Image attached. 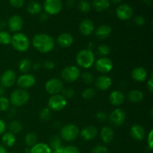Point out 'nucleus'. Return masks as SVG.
<instances>
[{"label":"nucleus","mask_w":153,"mask_h":153,"mask_svg":"<svg viewBox=\"0 0 153 153\" xmlns=\"http://www.w3.org/2000/svg\"><path fill=\"white\" fill-rule=\"evenodd\" d=\"M32 45L36 50L41 53H49L55 48V42L54 39L45 33L36 34L32 39Z\"/></svg>","instance_id":"1"},{"label":"nucleus","mask_w":153,"mask_h":153,"mask_svg":"<svg viewBox=\"0 0 153 153\" xmlns=\"http://www.w3.org/2000/svg\"><path fill=\"white\" fill-rule=\"evenodd\" d=\"M76 60L79 67L83 69H89L95 63V55L91 49H82L77 53Z\"/></svg>","instance_id":"2"},{"label":"nucleus","mask_w":153,"mask_h":153,"mask_svg":"<svg viewBox=\"0 0 153 153\" xmlns=\"http://www.w3.org/2000/svg\"><path fill=\"white\" fill-rule=\"evenodd\" d=\"M10 44L13 49L18 52H25L29 49L30 40L27 35L21 32H17L11 36Z\"/></svg>","instance_id":"3"},{"label":"nucleus","mask_w":153,"mask_h":153,"mask_svg":"<svg viewBox=\"0 0 153 153\" xmlns=\"http://www.w3.org/2000/svg\"><path fill=\"white\" fill-rule=\"evenodd\" d=\"M30 95L26 90L18 88L11 93L10 97V103L14 107H21L28 102Z\"/></svg>","instance_id":"4"},{"label":"nucleus","mask_w":153,"mask_h":153,"mask_svg":"<svg viewBox=\"0 0 153 153\" xmlns=\"http://www.w3.org/2000/svg\"><path fill=\"white\" fill-rule=\"evenodd\" d=\"M80 130L77 126L74 124H67L61 127L60 130V137L65 141H73L79 135Z\"/></svg>","instance_id":"5"},{"label":"nucleus","mask_w":153,"mask_h":153,"mask_svg":"<svg viewBox=\"0 0 153 153\" xmlns=\"http://www.w3.org/2000/svg\"><path fill=\"white\" fill-rule=\"evenodd\" d=\"M67 100L61 94L52 95L48 100V108L54 111L63 110L67 106Z\"/></svg>","instance_id":"6"},{"label":"nucleus","mask_w":153,"mask_h":153,"mask_svg":"<svg viewBox=\"0 0 153 153\" xmlns=\"http://www.w3.org/2000/svg\"><path fill=\"white\" fill-rule=\"evenodd\" d=\"M61 78L67 82H74L81 76V71L76 66H68L61 71Z\"/></svg>","instance_id":"7"},{"label":"nucleus","mask_w":153,"mask_h":153,"mask_svg":"<svg viewBox=\"0 0 153 153\" xmlns=\"http://www.w3.org/2000/svg\"><path fill=\"white\" fill-rule=\"evenodd\" d=\"M64 89V83L62 81L57 78H52L48 80L45 84V90L51 95L61 94Z\"/></svg>","instance_id":"8"},{"label":"nucleus","mask_w":153,"mask_h":153,"mask_svg":"<svg viewBox=\"0 0 153 153\" xmlns=\"http://www.w3.org/2000/svg\"><path fill=\"white\" fill-rule=\"evenodd\" d=\"M63 3L61 0H45L43 8L49 15H56L61 11Z\"/></svg>","instance_id":"9"},{"label":"nucleus","mask_w":153,"mask_h":153,"mask_svg":"<svg viewBox=\"0 0 153 153\" xmlns=\"http://www.w3.org/2000/svg\"><path fill=\"white\" fill-rule=\"evenodd\" d=\"M126 115L122 108H116L109 114L108 120L111 123L116 127L121 126L125 123Z\"/></svg>","instance_id":"10"},{"label":"nucleus","mask_w":153,"mask_h":153,"mask_svg":"<svg viewBox=\"0 0 153 153\" xmlns=\"http://www.w3.org/2000/svg\"><path fill=\"white\" fill-rule=\"evenodd\" d=\"M94 64H95L94 66H95L96 70L103 74H105V73L111 71L114 67L112 61L107 57H102V58H99Z\"/></svg>","instance_id":"11"},{"label":"nucleus","mask_w":153,"mask_h":153,"mask_svg":"<svg viewBox=\"0 0 153 153\" xmlns=\"http://www.w3.org/2000/svg\"><path fill=\"white\" fill-rule=\"evenodd\" d=\"M17 85L22 89H28L32 88L36 83L35 76L31 73H24L16 79Z\"/></svg>","instance_id":"12"},{"label":"nucleus","mask_w":153,"mask_h":153,"mask_svg":"<svg viewBox=\"0 0 153 153\" xmlns=\"http://www.w3.org/2000/svg\"><path fill=\"white\" fill-rule=\"evenodd\" d=\"M16 73L13 70H7L0 76V83L4 88H10L16 82Z\"/></svg>","instance_id":"13"},{"label":"nucleus","mask_w":153,"mask_h":153,"mask_svg":"<svg viewBox=\"0 0 153 153\" xmlns=\"http://www.w3.org/2000/svg\"><path fill=\"white\" fill-rule=\"evenodd\" d=\"M116 15L120 20H128L133 15L132 7L127 4H120L117 7Z\"/></svg>","instance_id":"14"},{"label":"nucleus","mask_w":153,"mask_h":153,"mask_svg":"<svg viewBox=\"0 0 153 153\" xmlns=\"http://www.w3.org/2000/svg\"><path fill=\"white\" fill-rule=\"evenodd\" d=\"M7 25L10 31L18 32L23 26V19L19 15H13L7 20Z\"/></svg>","instance_id":"15"},{"label":"nucleus","mask_w":153,"mask_h":153,"mask_svg":"<svg viewBox=\"0 0 153 153\" xmlns=\"http://www.w3.org/2000/svg\"><path fill=\"white\" fill-rule=\"evenodd\" d=\"M95 31L94 22L90 19H85L79 24V31L83 36L88 37L91 35Z\"/></svg>","instance_id":"16"},{"label":"nucleus","mask_w":153,"mask_h":153,"mask_svg":"<svg viewBox=\"0 0 153 153\" xmlns=\"http://www.w3.org/2000/svg\"><path fill=\"white\" fill-rule=\"evenodd\" d=\"M96 88L102 91H108L112 85V80L107 75H102L95 81Z\"/></svg>","instance_id":"17"},{"label":"nucleus","mask_w":153,"mask_h":153,"mask_svg":"<svg viewBox=\"0 0 153 153\" xmlns=\"http://www.w3.org/2000/svg\"><path fill=\"white\" fill-rule=\"evenodd\" d=\"M79 134L85 140L90 141L96 138L98 134V129L94 126H88L82 128Z\"/></svg>","instance_id":"18"},{"label":"nucleus","mask_w":153,"mask_h":153,"mask_svg":"<svg viewBox=\"0 0 153 153\" xmlns=\"http://www.w3.org/2000/svg\"><path fill=\"white\" fill-rule=\"evenodd\" d=\"M130 135L134 140L140 141L144 139L146 136V131L144 128L140 124H134L130 128Z\"/></svg>","instance_id":"19"},{"label":"nucleus","mask_w":153,"mask_h":153,"mask_svg":"<svg viewBox=\"0 0 153 153\" xmlns=\"http://www.w3.org/2000/svg\"><path fill=\"white\" fill-rule=\"evenodd\" d=\"M131 76L133 80H134L135 82H143L147 79L148 73L145 68L141 67H137L133 69L131 73Z\"/></svg>","instance_id":"20"},{"label":"nucleus","mask_w":153,"mask_h":153,"mask_svg":"<svg viewBox=\"0 0 153 153\" xmlns=\"http://www.w3.org/2000/svg\"><path fill=\"white\" fill-rule=\"evenodd\" d=\"M74 39L73 35L70 33H61L57 37V43L60 46L63 48H68L73 43Z\"/></svg>","instance_id":"21"},{"label":"nucleus","mask_w":153,"mask_h":153,"mask_svg":"<svg viewBox=\"0 0 153 153\" xmlns=\"http://www.w3.org/2000/svg\"><path fill=\"white\" fill-rule=\"evenodd\" d=\"M125 95L122 91H114L109 95V102L114 106L121 105L125 101Z\"/></svg>","instance_id":"22"},{"label":"nucleus","mask_w":153,"mask_h":153,"mask_svg":"<svg viewBox=\"0 0 153 153\" xmlns=\"http://www.w3.org/2000/svg\"><path fill=\"white\" fill-rule=\"evenodd\" d=\"M112 28L108 25H101L95 30V35L100 40H104L111 34Z\"/></svg>","instance_id":"23"},{"label":"nucleus","mask_w":153,"mask_h":153,"mask_svg":"<svg viewBox=\"0 0 153 153\" xmlns=\"http://www.w3.org/2000/svg\"><path fill=\"white\" fill-rule=\"evenodd\" d=\"M101 139L104 143H110L114 137V132L113 129L109 126H103L100 131Z\"/></svg>","instance_id":"24"},{"label":"nucleus","mask_w":153,"mask_h":153,"mask_svg":"<svg viewBox=\"0 0 153 153\" xmlns=\"http://www.w3.org/2000/svg\"><path fill=\"white\" fill-rule=\"evenodd\" d=\"M144 98L143 93L140 90L134 89L130 91L127 95V99L131 103H139Z\"/></svg>","instance_id":"25"},{"label":"nucleus","mask_w":153,"mask_h":153,"mask_svg":"<svg viewBox=\"0 0 153 153\" xmlns=\"http://www.w3.org/2000/svg\"><path fill=\"white\" fill-rule=\"evenodd\" d=\"M16 136L14 134L7 131V132H4L1 136V142H2L3 145L7 147H12L14 146L16 143Z\"/></svg>","instance_id":"26"},{"label":"nucleus","mask_w":153,"mask_h":153,"mask_svg":"<svg viewBox=\"0 0 153 153\" xmlns=\"http://www.w3.org/2000/svg\"><path fill=\"white\" fill-rule=\"evenodd\" d=\"M109 0H93L92 6L94 10L99 12H102L107 10L110 7Z\"/></svg>","instance_id":"27"},{"label":"nucleus","mask_w":153,"mask_h":153,"mask_svg":"<svg viewBox=\"0 0 153 153\" xmlns=\"http://www.w3.org/2000/svg\"><path fill=\"white\" fill-rule=\"evenodd\" d=\"M29 153H52V149L46 143H37L30 148Z\"/></svg>","instance_id":"28"},{"label":"nucleus","mask_w":153,"mask_h":153,"mask_svg":"<svg viewBox=\"0 0 153 153\" xmlns=\"http://www.w3.org/2000/svg\"><path fill=\"white\" fill-rule=\"evenodd\" d=\"M42 10H43V6L41 5L40 3H39L37 1H30L28 3V6H27V10L31 15H35L40 13Z\"/></svg>","instance_id":"29"},{"label":"nucleus","mask_w":153,"mask_h":153,"mask_svg":"<svg viewBox=\"0 0 153 153\" xmlns=\"http://www.w3.org/2000/svg\"><path fill=\"white\" fill-rule=\"evenodd\" d=\"M38 137L37 134L34 132H29L25 134V143L28 147L31 148L34 145L38 143Z\"/></svg>","instance_id":"30"},{"label":"nucleus","mask_w":153,"mask_h":153,"mask_svg":"<svg viewBox=\"0 0 153 153\" xmlns=\"http://www.w3.org/2000/svg\"><path fill=\"white\" fill-rule=\"evenodd\" d=\"M7 128L13 134H18L22 129V124L18 120H13L7 125Z\"/></svg>","instance_id":"31"},{"label":"nucleus","mask_w":153,"mask_h":153,"mask_svg":"<svg viewBox=\"0 0 153 153\" xmlns=\"http://www.w3.org/2000/svg\"><path fill=\"white\" fill-rule=\"evenodd\" d=\"M61 142L62 141H61V138L60 137V136L54 134V135L51 136L50 138H49L48 146L50 147L52 150H55V149L62 146H61Z\"/></svg>","instance_id":"32"},{"label":"nucleus","mask_w":153,"mask_h":153,"mask_svg":"<svg viewBox=\"0 0 153 153\" xmlns=\"http://www.w3.org/2000/svg\"><path fill=\"white\" fill-rule=\"evenodd\" d=\"M31 61L28 58H23L19 63V71L23 73H28L31 69Z\"/></svg>","instance_id":"33"},{"label":"nucleus","mask_w":153,"mask_h":153,"mask_svg":"<svg viewBox=\"0 0 153 153\" xmlns=\"http://www.w3.org/2000/svg\"><path fill=\"white\" fill-rule=\"evenodd\" d=\"M51 117H52V111L49 108H44L39 113V118L43 122L49 121L51 119Z\"/></svg>","instance_id":"34"},{"label":"nucleus","mask_w":153,"mask_h":153,"mask_svg":"<svg viewBox=\"0 0 153 153\" xmlns=\"http://www.w3.org/2000/svg\"><path fill=\"white\" fill-rule=\"evenodd\" d=\"M11 41V35L6 31H0V43L2 45H8Z\"/></svg>","instance_id":"35"},{"label":"nucleus","mask_w":153,"mask_h":153,"mask_svg":"<svg viewBox=\"0 0 153 153\" xmlns=\"http://www.w3.org/2000/svg\"><path fill=\"white\" fill-rule=\"evenodd\" d=\"M91 5L86 0H81L78 4V9L82 13H88L91 10Z\"/></svg>","instance_id":"36"},{"label":"nucleus","mask_w":153,"mask_h":153,"mask_svg":"<svg viewBox=\"0 0 153 153\" xmlns=\"http://www.w3.org/2000/svg\"><path fill=\"white\" fill-rule=\"evenodd\" d=\"M96 95V92L94 91V88H88L84 90L82 93V98L85 100H90L91 99L94 98Z\"/></svg>","instance_id":"37"},{"label":"nucleus","mask_w":153,"mask_h":153,"mask_svg":"<svg viewBox=\"0 0 153 153\" xmlns=\"http://www.w3.org/2000/svg\"><path fill=\"white\" fill-rule=\"evenodd\" d=\"M10 108V101L4 97H0V111H5Z\"/></svg>","instance_id":"38"},{"label":"nucleus","mask_w":153,"mask_h":153,"mask_svg":"<svg viewBox=\"0 0 153 153\" xmlns=\"http://www.w3.org/2000/svg\"><path fill=\"white\" fill-rule=\"evenodd\" d=\"M97 51L100 55L105 57L106 55H109V53L111 52V48L110 46L106 44H101L97 48Z\"/></svg>","instance_id":"39"},{"label":"nucleus","mask_w":153,"mask_h":153,"mask_svg":"<svg viewBox=\"0 0 153 153\" xmlns=\"http://www.w3.org/2000/svg\"><path fill=\"white\" fill-rule=\"evenodd\" d=\"M61 95L67 100V99H72L75 96V91L71 88H64L61 91Z\"/></svg>","instance_id":"40"},{"label":"nucleus","mask_w":153,"mask_h":153,"mask_svg":"<svg viewBox=\"0 0 153 153\" xmlns=\"http://www.w3.org/2000/svg\"><path fill=\"white\" fill-rule=\"evenodd\" d=\"M82 78L83 82L87 85H91L94 82V76L89 72H85L82 73Z\"/></svg>","instance_id":"41"},{"label":"nucleus","mask_w":153,"mask_h":153,"mask_svg":"<svg viewBox=\"0 0 153 153\" xmlns=\"http://www.w3.org/2000/svg\"><path fill=\"white\" fill-rule=\"evenodd\" d=\"M108 150L105 146L103 145H97L94 146L91 150V153H108Z\"/></svg>","instance_id":"42"},{"label":"nucleus","mask_w":153,"mask_h":153,"mask_svg":"<svg viewBox=\"0 0 153 153\" xmlns=\"http://www.w3.org/2000/svg\"><path fill=\"white\" fill-rule=\"evenodd\" d=\"M96 119L100 122H105L108 120V115L105 111H99L96 114Z\"/></svg>","instance_id":"43"},{"label":"nucleus","mask_w":153,"mask_h":153,"mask_svg":"<svg viewBox=\"0 0 153 153\" xmlns=\"http://www.w3.org/2000/svg\"><path fill=\"white\" fill-rule=\"evenodd\" d=\"M9 4L15 8H20L24 5L25 0H8Z\"/></svg>","instance_id":"44"},{"label":"nucleus","mask_w":153,"mask_h":153,"mask_svg":"<svg viewBox=\"0 0 153 153\" xmlns=\"http://www.w3.org/2000/svg\"><path fill=\"white\" fill-rule=\"evenodd\" d=\"M134 22L135 25H138V26H142V25H144L145 22H146V19H145V18L143 17V16H141V15H137V16H136L135 17H134Z\"/></svg>","instance_id":"45"},{"label":"nucleus","mask_w":153,"mask_h":153,"mask_svg":"<svg viewBox=\"0 0 153 153\" xmlns=\"http://www.w3.org/2000/svg\"><path fill=\"white\" fill-rule=\"evenodd\" d=\"M64 153H80V152L78 147L70 145L64 147Z\"/></svg>","instance_id":"46"},{"label":"nucleus","mask_w":153,"mask_h":153,"mask_svg":"<svg viewBox=\"0 0 153 153\" xmlns=\"http://www.w3.org/2000/svg\"><path fill=\"white\" fill-rule=\"evenodd\" d=\"M42 66H43L44 68H46V70H53V69L55 68V64L52 61L48 60V61H45L43 63V64H42Z\"/></svg>","instance_id":"47"},{"label":"nucleus","mask_w":153,"mask_h":153,"mask_svg":"<svg viewBox=\"0 0 153 153\" xmlns=\"http://www.w3.org/2000/svg\"><path fill=\"white\" fill-rule=\"evenodd\" d=\"M147 144L149 149H153V130L151 129L147 136Z\"/></svg>","instance_id":"48"},{"label":"nucleus","mask_w":153,"mask_h":153,"mask_svg":"<svg viewBox=\"0 0 153 153\" xmlns=\"http://www.w3.org/2000/svg\"><path fill=\"white\" fill-rule=\"evenodd\" d=\"M7 129V125L3 120L0 119V135L3 134Z\"/></svg>","instance_id":"49"},{"label":"nucleus","mask_w":153,"mask_h":153,"mask_svg":"<svg viewBox=\"0 0 153 153\" xmlns=\"http://www.w3.org/2000/svg\"><path fill=\"white\" fill-rule=\"evenodd\" d=\"M146 87H147V89L149 90V91L150 93L153 92V77L152 76H151V77L149 78V80L147 81V83H146Z\"/></svg>","instance_id":"50"},{"label":"nucleus","mask_w":153,"mask_h":153,"mask_svg":"<svg viewBox=\"0 0 153 153\" xmlns=\"http://www.w3.org/2000/svg\"><path fill=\"white\" fill-rule=\"evenodd\" d=\"M49 19V14L44 12V13H40V16H39V20L42 22H45L48 20Z\"/></svg>","instance_id":"51"},{"label":"nucleus","mask_w":153,"mask_h":153,"mask_svg":"<svg viewBox=\"0 0 153 153\" xmlns=\"http://www.w3.org/2000/svg\"><path fill=\"white\" fill-rule=\"evenodd\" d=\"M41 67H42V64H40V63L36 62V63H34V64H32V66H31V68L34 69V70H38L41 68Z\"/></svg>","instance_id":"52"},{"label":"nucleus","mask_w":153,"mask_h":153,"mask_svg":"<svg viewBox=\"0 0 153 153\" xmlns=\"http://www.w3.org/2000/svg\"><path fill=\"white\" fill-rule=\"evenodd\" d=\"M52 153H64V147L61 146L55 150H52Z\"/></svg>","instance_id":"53"},{"label":"nucleus","mask_w":153,"mask_h":153,"mask_svg":"<svg viewBox=\"0 0 153 153\" xmlns=\"http://www.w3.org/2000/svg\"><path fill=\"white\" fill-rule=\"evenodd\" d=\"M7 25V22L4 20L0 21V31H2L3 28Z\"/></svg>","instance_id":"54"},{"label":"nucleus","mask_w":153,"mask_h":153,"mask_svg":"<svg viewBox=\"0 0 153 153\" xmlns=\"http://www.w3.org/2000/svg\"><path fill=\"white\" fill-rule=\"evenodd\" d=\"M67 4L68 7H73V4H74V0H67Z\"/></svg>","instance_id":"55"},{"label":"nucleus","mask_w":153,"mask_h":153,"mask_svg":"<svg viewBox=\"0 0 153 153\" xmlns=\"http://www.w3.org/2000/svg\"><path fill=\"white\" fill-rule=\"evenodd\" d=\"M0 153H7L6 148L2 145H0Z\"/></svg>","instance_id":"56"},{"label":"nucleus","mask_w":153,"mask_h":153,"mask_svg":"<svg viewBox=\"0 0 153 153\" xmlns=\"http://www.w3.org/2000/svg\"><path fill=\"white\" fill-rule=\"evenodd\" d=\"M4 94V88L2 86V85H0V97H2Z\"/></svg>","instance_id":"57"},{"label":"nucleus","mask_w":153,"mask_h":153,"mask_svg":"<svg viewBox=\"0 0 153 153\" xmlns=\"http://www.w3.org/2000/svg\"><path fill=\"white\" fill-rule=\"evenodd\" d=\"M111 2L113 3V4H119V3H120L123 0H111Z\"/></svg>","instance_id":"58"},{"label":"nucleus","mask_w":153,"mask_h":153,"mask_svg":"<svg viewBox=\"0 0 153 153\" xmlns=\"http://www.w3.org/2000/svg\"><path fill=\"white\" fill-rule=\"evenodd\" d=\"M145 153H149V152H145Z\"/></svg>","instance_id":"59"}]
</instances>
